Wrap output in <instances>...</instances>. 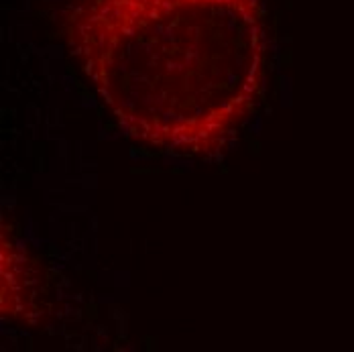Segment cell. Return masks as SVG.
<instances>
[{
	"label": "cell",
	"instance_id": "cell-1",
	"mask_svg": "<svg viewBox=\"0 0 354 352\" xmlns=\"http://www.w3.org/2000/svg\"><path fill=\"white\" fill-rule=\"evenodd\" d=\"M66 35L118 127L145 147L216 151L261 96L259 0H75Z\"/></svg>",
	"mask_w": 354,
	"mask_h": 352
}]
</instances>
